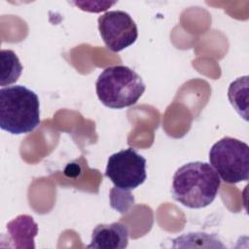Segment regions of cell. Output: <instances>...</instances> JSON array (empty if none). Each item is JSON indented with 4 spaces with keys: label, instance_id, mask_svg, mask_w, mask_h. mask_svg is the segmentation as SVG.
<instances>
[{
    "label": "cell",
    "instance_id": "cell-1",
    "mask_svg": "<svg viewBox=\"0 0 249 249\" xmlns=\"http://www.w3.org/2000/svg\"><path fill=\"white\" fill-rule=\"evenodd\" d=\"M221 179L207 162L192 161L179 167L173 175V198L192 209L208 206L216 198Z\"/></svg>",
    "mask_w": 249,
    "mask_h": 249
},
{
    "label": "cell",
    "instance_id": "cell-2",
    "mask_svg": "<svg viewBox=\"0 0 249 249\" xmlns=\"http://www.w3.org/2000/svg\"><path fill=\"white\" fill-rule=\"evenodd\" d=\"M40 124V103L28 88L16 85L0 89V127L12 134L33 131Z\"/></svg>",
    "mask_w": 249,
    "mask_h": 249
},
{
    "label": "cell",
    "instance_id": "cell-3",
    "mask_svg": "<svg viewBox=\"0 0 249 249\" xmlns=\"http://www.w3.org/2000/svg\"><path fill=\"white\" fill-rule=\"evenodd\" d=\"M145 89L142 78L124 65L105 68L95 83L98 99L104 106L111 109H123L135 104Z\"/></svg>",
    "mask_w": 249,
    "mask_h": 249
},
{
    "label": "cell",
    "instance_id": "cell-4",
    "mask_svg": "<svg viewBox=\"0 0 249 249\" xmlns=\"http://www.w3.org/2000/svg\"><path fill=\"white\" fill-rule=\"evenodd\" d=\"M209 161L225 183L249 179V146L241 140L230 136L218 140L209 151Z\"/></svg>",
    "mask_w": 249,
    "mask_h": 249
},
{
    "label": "cell",
    "instance_id": "cell-5",
    "mask_svg": "<svg viewBox=\"0 0 249 249\" xmlns=\"http://www.w3.org/2000/svg\"><path fill=\"white\" fill-rule=\"evenodd\" d=\"M146 159L134 149L127 148L111 155L105 175L116 188L128 192L142 185L146 178Z\"/></svg>",
    "mask_w": 249,
    "mask_h": 249
},
{
    "label": "cell",
    "instance_id": "cell-6",
    "mask_svg": "<svg viewBox=\"0 0 249 249\" xmlns=\"http://www.w3.org/2000/svg\"><path fill=\"white\" fill-rule=\"evenodd\" d=\"M97 22L99 34L112 52H121L137 40V25L126 12L119 10L106 12L99 16Z\"/></svg>",
    "mask_w": 249,
    "mask_h": 249
},
{
    "label": "cell",
    "instance_id": "cell-7",
    "mask_svg": "<svg viewBox=\"0 0 249 249\" xmlns=\"http://www.w3.org/2000/svg\"><path fill=\"white\" fill-rule=\"evenodd\" d=\"M6 230L7 235L3 233L1 241H10L8 247L35 248L34 237L38 233V225L31 216L18 215L7 224Z\"/></svg>",
    "mask_w": 249,
    "mask_h": 249
},
{
    "label": "cell",
    "instance_id": "cell-8",
    "mask_svg": "<svg viewBox=\"0 0 249 249\" xmlns=\"http://www.w3.org/2000/svg\"><path fill=\"white\" fill-rule=\"evenodd\" d=\"M128 244V229L120 222L97 225L91 233L90 244L92 249H124Z\"/></svg>",
    "mask_w": 249,
    "mask_h": 249
},
{
    "label": "cell",
    "instance_id": "cell-9",
    "mask_svg": "<svg viewBox=\"0 0 249 249\" xmlns=\"http://www.w3.org/2000/svg\"><path fill=\"white\" fill-rule=\"evenodd\" d=\"M228 96L231 104L233 106L235 111L247 121V111H248V76H243L237 78L235 81L231 82Z\"/></svg>",
    "mask_w": 249,
    "mask_h": 249
},
{
    "label": "cell",
    "instance_id": "cell-10",
    "mask_svg": "<svg viewBox=\"0 0 249 249\" xmlns=\"http://www.w3.org/2000/svg\"><path fill=\"white\" fill-rule=\"evenodd\" d=\"M1 86L4 88L6 85L13 84L19 78L22 65L18 57L12 50H1Z\"/></svg>",
    "mask_w": 249,
    "mask_h": 249
}]
</instances>
